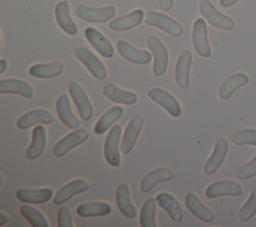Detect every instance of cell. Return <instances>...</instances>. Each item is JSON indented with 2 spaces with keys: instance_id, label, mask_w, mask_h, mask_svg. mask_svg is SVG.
<instances>
[{
  "instance_id": "cell-1",
  "label": "cell",
  "mask_w": 256,
  "mask_h": 227,
  "mask_svg": "<svg viewBox=\"0 0 256 227\" xmlns=\"http://www.w3.org/2000/svg\"><path fill=\"white\" fill-rule=\"evenodd\" d=\"M199 12L202 15V17L211 26L215 28L225 30V31H230L235 26L234 20L230 16L218 11L210 0L200 1Z\"/></svg>"
},
{
  "instance_id": "cell-2",
  "label": "cell",
  "mask_w": 256,
  "mask_h": 227,
  "mask_svg": "<svg viewBox=\"0 0 256 227\" xmlns=\"http://www.w3.org/2000/svg\"><path fill=\"white\" fill-rule=\"evenodd\" d=\"M146 44L154 57L152 68L153 75L154 77H160L165 74L168 67L169 56L167 48L164 43L156 36L148 37Z\"/></svg>"
},
{
  "instance_id": "cell-3",
  "label": "cell",
  "mask_w": 256,
  "mask_h": 227,
  "mask_svg": "<svg viewBox=\"0 0 256 227\" xmlns=\"http://www.w3.org/2000/svg\"><path fill=\"white\" fill-rule=\"evenodd\" d=\"M144 22L147 25L156 27L174 37H179L183 34V28L179 22L170 16L157 11H148L145 14Z\"/></svg>"
},
{
  "instance_id": "cell-4",
  "label": "cell",
  "mask_w": 256,
  "mask_h": 227,
  "mask_svg": "<svg viewBox=\"0 0 256 227\" xmlns=\"http://www.w3.org/2000/svg\"><path fill=\"white\" fill-rule=\"evenodd\" d=\"M78 18L90 23H103L112 20L116 14V7L108 5L104 7H90L87 5H79L75 8Z\"/></svg>"
},
{
  "instance_id": "cell-5",
  "label": "cell",
  "mask_w": 256,
  "mask_h": 227,
  "mask_svg": "<svg viewBox=\"0 0 256 227\" xmlns=\"http://www.w3.org/2000/svg\"><path fill=\"white\" fill-rule=\"evenodd\" d=\"M75 57L87 68L91 75L97 80H104L107 76V69L101 60L88 48L79 46L74 50Z\"/></svg>"
},
{
  "instance_id": "cell-6",
  "label": "cell",
  "mask_w": 256,
  "mask_h": 227,
  "mask_svg": "<svg viewBox=\"0 0 256 227\" xmlns=\"http://www.w3.org/2000/svg\"><path fill=\"white\" fill-rule=\"evenodd\" d=\"M89 137V132L85 128H76L61 138L53 147V155L57 158L63 157L75 147L83 144Z\"/></svg>"
},
{
  "instance_id": "cell-7",
  "label": "cell",
  "mask_w": 256,
  "mask_h": 227,
  "mask_svg": "<svg viewBox=\"0 0 256 227\" xmlns=\"http://www.w3.org/2000/svg\"><path fill=\"white\" fill-rule=\"evenodd\" d=\"M121 135L122 127L120 125H113L109 130L104 142V157L106 162L112 167H118L121 163L119 150Z\"/></svg>"
},
{
  "instance_id": "cell-8",
  "label": "cell",
  "mask_w": 256,
  "mask_h": 227,
  "mask_svg": "<svg viewBox=\"0 0 256 227\" xmlns=\"http://www.w3.org/2000/svg\"><path fill=\"white\" fill-rule=\"evenodd\" d=\"M192 44L195 52L202 58L211 56V48L208 41L207 24L204 18L195 19L192 27Z\"/></svg>"
},
{
  "instance_id": "cell-9",
  "label": "cell",
  "mask_w": 256,
  "mask_h": 227,
  "mask_svg": "<svg viewBox=\"0 0 256 227\" xmlns=\"http://www.w3.org/2000/svg\"><path fill=\"white\" fill-rule=\"evenodd\" d=\"M147 96L156 104L163 107L172 117H179L182 113V108L178 100L167 90L159 87L150 89Z\"/></svg>"
},
{
  "instance_id": "cell-10",
  "label": "cell",
  "mask_w": 256,
  "mask_h": 227,
  "mask_svg": "<svg viewBox=\"0 0 256 227\" xmlns=\"http://www.w3.org/2000/svg\"><path fill=\"white\" fill-rule=\"evenodd\" d=\"M68 92L78 110L80 118L83 121L91 119L93 116V106L82 86L77 82H71L68 86Z\"/></svg>"
},
{
  "instance_id": "cell-11",
  "label": "cell",
  "mask_w": 256,
  "mask_h": 227,
  "mask_svg": "<svg viewBox=\"0 0 256 227\" xmlns=\"http://www.w3.org/2000/svg\"><path fill=\"white\" fill-rule=\"evenodd\" d=\"M206 198L216 199L222 196H241L242 187L233 180H218L209 184L204 192Z\"/></svg>"
},
{
  "instance_id": "cell-12",
  "label": "cell",
  "mask_w": 256,
  "mask_h": 227,
  "mask_svg": "<svg viewBox=\"0 0 256 227\" xmlns=\"http://www.w3.org/2000/svg\"><path fill=\"white\" fill-rule=\"evenodd\" d=\"M118 53L128 62L137 65H146L152 60V53L147 50H141L125 40H118L116 43Z\"/></svg>"
},
{
  "instance_id": "cell-13",
  "label": "cell",
  "mask_w": 256,
  "mask_h": 227,
  "mask_svg": "<svg viewBox=\"0 0 256 227\" xmlns=\"http://www.w3.org/2000/svg\"><path fill=\"white\" fill-rule=\"evenodd\" d=\"M144 124V118L140 114H136L132 117L130 122L125 128L121 140V152L128 154L134 148L136 141L140 135Z\"/></svg>"
},
{
  "instance_id": "cell-14",
  "label": "cell",
  "mask_w": 256,
  "mask_h": 227,
  "mask_svg": "<svg viewBox=\"0 0 256 227\" xmlns=\"http://www.w3.org/2000/svg\"><path fill=\"white\" fill-rule=\"evenodd\" d=\"M229 149L228 141L224 137H219L214 145V149L204 164L203 171L206 175L214 174L224 162Z\"/></svg>"
},
{
  "instance_id": "cell-15",
  "label": "cell",
  "mask_w": 256,
  "mask_h": 227,
  "mask_svg": "<svg viewBox=\"0 0 256 227\" xmlns=\"http://www.w3.org/2000/svg\"><path fill=\"white\" fill-rule=\"evenodd\" d=\"M86 40L104 58H111L114 55V48L107 37L94 27H87L84 30Z\"/></svg>"
},
{
  "instance_id": "cell-16",
  "label": "cell",
  "mask_w": 256,
  "mask_h": 227,
  "mask_svg": "<svg viewBox=\"0 0 256 227\" xmlns=\"http://www.w3.org/2000/svg\"><path fill=\"white\" fill-rule=\"evenodd\" d=\"M54 121L53 114L46 109H34L21 115L17 122L16 127L20 130H26L38 124H50Z\"/></svg>"
},
{
  "instance_id": "cell-17",
  "label": "cell",
  "mask_w": 256,
  "mask_h": 227,
  "mask_svg": "<svg viewBox=\"0 0 256 227\" xmlns=\"http://www.w3.org/2000/svg\"><path fill=\"white\" fill-rule=\"evenodd\" d=\"M192 65V53L185 49L183 50L176 62L175 70H174V76H175V82L181 89H187L189 87L190 83V69Z\"/></svg>"
},
{
  "instance_id": "cell-18",
  "label": "cell",
  "mask_w": 256,
  "mask_h": 227,
  "mask_svg": "<svg viewBox=\"0 0 256 227\" xmlns=\"http://www.w3.org/2000/svg\"><path fill=\"white\" fill-rule=\"evenodd\" d=\"M90 185L85 179H75L62 186L54 195L53 203L62 205L77 194L83 193L89 189Z\"/></svg>"
},
{
  "instance_id": "cell-19",
  "label": "cell",
  "mask_w": 256,
  "mask_h": 227,
  "mask_svg": "<svg viewBox=\"0 0 256 227\" xmlns=\"http://www.w3.org/2000/svg\"><path fill=\"white\" fill-rule=\"evenodd\" d=\"M1 94H16L27 99L34 96L33 87L25 80L17 78H3L0 80Z\"/></svg>"
},
{
  "instance_id": "cell-20",
  "label": "cell",
  "mask_w": 256,
  "mask_h": 227,
  "mask_svg": "<svg viewBox=\"0 0 256 227\" xmlns=\"http://www.w3.org/2000/svg\"><path fill=\"white\" fill-rule=\"evenodd\" d=\"M115 201L118 210L128 219H133L137 215V210L130 199V189L126 182L120 183L115 190Z\"/></svg>"
},
{
  "instance_id": "cell-21",
  "label": "cell",
  "mask_w": 256,
  "mask_h": 227,
  "mask_svg": "<svg viewBox=\"0 0 256 227\" xmlns=\"http://www.w3.org/2000/svg\"><path fill=\"white\" fill-rule=\"evenodd\" d=\"M55 19L58 26L63 30L66 34L70 36H74L78 33V27L72 17L70 16V7L69 3L66 0H62L56 4L55 10Z\"/></svg>"
},
{
  "instance_id": "cell-22",
  "label": "cell",
  "mask_w": 256,
  "mask_h": 227,
  "mask_svg": "<svg viewBox=\"0 0 256 227\" xmlns=\"http://www.w3.org/2000/svg\"><path fill=\"white\" fill-rule=\"evenodd\" d=\"M144 19V12L142 9H135L128 14L116 17L110 20L108 27L116 32L127 31L140 25Z\"/></svg>"
},
{
  "instance_id": "cell-23",
  "label": "cell",
  "mask_w": 256,
  "mask_h": 227,
  "mask_svg": "<svg viewBox=\"0 0 256 227\" xmlns=\"http://www.w3.org/2000/svg\"><path fill=\"white\" fill-rule=\"evenodd\" d=\"M184 203L188 211L197 219L206 223H210L214 220L213 212L207 206H205L192 191H188L186 193Z\"/></svg>"
},
{
  "instance_id": "cell-24",
  "label": "cell",
  "mask_w": 256,
  "mask_h": 227,
  "mask_svg": "<svg viewBox=\"0 0 256 227\" xmlns=\"http://www.w3.org/2000/svg\"><path fill=\"white\" fill-rule=\"evenodd\" d=\"M102 93L109 100L122 105H133L138 100V96L136 93L121 89L110 82L104 84L102 88Z\"/></svg>"
},
{
  "instance_id": "cell-25",
  "label": "cell",
  "mask_w": 256,
  "mask_h": 227,
  "mask_svg": "<svg viewBox=\"0 0 256 227\" xmlns=\"http://www.w3.org/2000/svg\"><path fill=\"white\" fill-rule=\"evenodd\" d=\"M174 177V174L171 169L166 167L155 168L149 171L141 180L139 188L141 192L148 193L150 192L157 184L171 180Z\"/></svg>"
},
{
  "instance_id": "cell-26",
  "label": "cell",
  "mask_w": 256,
  "mask_h": 227,
  "mask_svg": "<svg viewBox=\"0 0 256 227\" xmlns=\"http://www.w3.org/2000/svg\"><path fill=\"white\" fill-rule=\"evenodd\" d=\"M56 112L61 122L69 129H76L80 126V122L72 112L70 100L67 94H61L55 103Z\"/></svg>"
},
{
  "instance_id": "cell-27",
  "label": "cell",
  "mask_w": 256,
  "mask_h": 227,
  "mask_svg": "<svg viewBox=\"0 0 256 227\" xmlns=\"http://www.w3.org/2000/svg\"><path fill=\"white\" fill-rule=\"evenodd\" d=\"M155 198L157 204L166 211L172 221L179 223L183 220V211L175 196L168 192H160L156 195Z\"/></svg>"
},
{
  "instance_id": "cell-28",
  "label": "cell",
  "mask_w": 256,
  "mask_h": 227,
  "mask_svg": "<svg viewBox=\"0 0 256 227\" xmlns=\"http://www.w3.org/2000/svg\"><path fill=\"white\" fill-rule=\"evenodd\" d=\"M47 143L46 129L41 124H38L33 128L32 140L25 152V157L27 159H37L42 155L45 150Z\"/></svg>"
},
{
  "instance_id": "cell-29",
  "label": "cell",
  "mask_w": 256,
  "mask_h": 227,
  "mask_svg": "<svg viewBox=\"0 0 256 227\" xmlns=\"http://www.w3.org/2000/svg\"><path fill=\"white\" fill-rule=\"evenodd\" d=\"M16 198L24 203L41 204L48 202L53 197V190L51 188H20L15 193Z\"/></svg>"
},
{
  "instance_id": "cell-30",
  "label": "cell",
  "mask_w": 256,
  "mask_h": 227,
  "mask_svg": "<svg viewBox=\"0 0 256 227\" xmlns=\"http://www.w3.org/2000/svg\"><path fill=\"white\" fill-rule=\"evenodd\" d=\"M248 82H249V77L247 74L243 72H237L230 75L228 78H226L222 82L219 88L218 95L220 99L222 100L229 99L235 90L246 85Z\"/></svg>"
},
{
  "instance_id": "cell-31",
  "label": "cell",
  "mask_w": 256,
  "mask_h": 227,
  "mask_svg": "<svg viewBox=\"0 0 256 227\" xmlns=\"http://www.w3.org/2000/svg\"><path fill=\"white\" fill-rule=\"evenodd\" d=\"M64 69L62 61H53L49 63L34 64L29 68V74L34 78L50 79L59 76Z\"/></svg>"
},
{
  "instance_id": "cell-32",
  "label": "cell",
  "mask_w": 256,
  "mask_h": 227,
  "mask_svg": "<svg viewBox=\"0 0 256 227\" xmlns=\"http://www.w3.org/2000/svg\"><path fill=\"white\" fill-rule=\"evenodd\" d=\"M111 212H112V206L109 203L101 202V201L81 203L76 208V213L78 214V216L83 218L107 216Z\"/></svg>"
},
{
  "instance_id": "cell-33",
  "label": "cell",
  "mask_w": 256,
  "mask_h": 227,
  "mask_svg": "<svg viewBox=\"0 0 256 227\" xmlns=\"http://www.w3.org/2000/svg\"><path fill=\"white\" fill-rule=\"evenodd\" d=\"M123 112L124 109L118 105L109 108L95 123L94 132L97 135L104 134L123 115Z\"/></svg>"
},
{
  "instance_id": "cell-34",
  "label": "cell",
  "mask_w": 256,
  "mask_h": 227,
  "mask_svg": "<svg viewBox=\"0 0 256 227\" xmlns=\"http://www.w3.org/2000/svg\"><path fill=\"white\" fill-rule=\"evenodd\" d=\"M157 201L156 198L148 197L140 210L139 222L141 227H157L155 214H156Z\"/></svg>"
},
{
  "instance_id": "cell-35",
  "label": "cell",
  "mask_w": 256,
  "mask_h": 227,
  "mask_svg": "<svg viewBox=\"0 0 256 227\" xmlns=\"http://www.w3.org/2000/svg\"><path fill=\"white\" fill-rule=\"evenodd\" d=\"M20 214L29 222L33 227H49L46 217L33 206L23 205L20 207Z\"/></svg>"
},
{
  "instance_id": "cell-36",
  "label": "cell",
  "mask_w": 256,
  "mask_h": 227,
  "mask_svg": "<svg viewBox=\"0 0 256 227\" xmlns=\"http://www.w3.org/2000/svg\"><path fill=\"white\" fill-rule=\"evenodd\" d=\"M256 214V186L250 192V195L238 212V219L241 222H247Z\"/></svg>"
},
{
  "instance_id": "cell-37",
  "label": "cell",
  "mask_w": 256,
  "mask_h": 227,
  "mask_svg": "<svg viewBox=\"0 0 256 227\" xmlns=\"http://www.w3.org/2000/svg\"><path fill=\"white\" fill-rule=\"evenodd\" d=\"M233 143L238 146L251 145L256 146V129H242L233 135Z\"/></svg>"
},
{
  "instance_id": "cell-38",
  "label": "cell",
  "mask_w": 256,
  "mask_h": 227,
  "mask_svg": "<svg viewBox=\"0 0 256 227\" xmlns=\"http://www.w3.org/2000/svg\"><path fill=\"white\" fill-rule=\"evenodd\" d=\"M256 176V154L254 157L236 171V177L239 180H248Z\"/></svg>"
},
{
  "instance_id": "cell-39",
  "label": "cell",
  "mask_w": 256,
  "mask_h": 227,
  "mask_svg": "<svg viewBox=\"0 0 256 227\" xmlns=\"http://www.w3.org/2000/svg\"><path fill=\"white\" fill-rule=\"evenodd\" d=\"M58 227H74L72 214L67 206H61L57 212Z\"/></svg>"
},
{
  "instance_id": "cell-40",
  "label": "cell",
  "mask_w": 256,
  "mask_h": 227,
  "mask_svg": "<svg viewBox=\"0 0 256 227\" xmlns=\"http://www.w3.org/2000/svg\"><path fill=\"white\" fill-rule=\"evenodd\" d=\"M158 3H159L160 9L163 12H166L172 8L174 0H158Z\"/></svg>"
},
{
  "instance_id": "cell-41",
  "label": "cell",
  "mask_w": 256,
  "mask_h": 227,
  "mask_svg": "<svg viewBox=\"0 0 256 227\" xmlns=\"http://www.w3.org/2000/svg\"><path fill=\"white\" fill-rule=\"evenodd\" d=\"M238 1L239 0H219V5L222 8H229L234 4H236Z\"/></svg>"
},
{
  "instance_id": "cell-42",
  "label": "cell",
  "mask_w": 256,
  "mask_h": 227,
  "mask_svg": "<svg viewBox=\"0 0 256 227\" xmlns=\"http://www.w3.org/2000/svg\"><path fill=\"white\" fill-rule=\"evenodd\" d=\"M7 66H8L7 60L4 59V58H1V59H0V74H2V73L6 70Z\"/></svg>"
},
{
  "instance_id": "cell-43",
  "label": "cell",
  "mask_w": 256,
  "mask_h": 227,
  "mask_svg": "<svg viewBox=\"0 0 256 227\" xmlns=\"http://www.w3.org/2000/svg\"><path fill=\"white\" fill-rule=\"evenodd\" d=\"M8 221H9V217H8L5 213L0 212V226H3V225L6 224Z\"/></svg>"
}]
</instances>
